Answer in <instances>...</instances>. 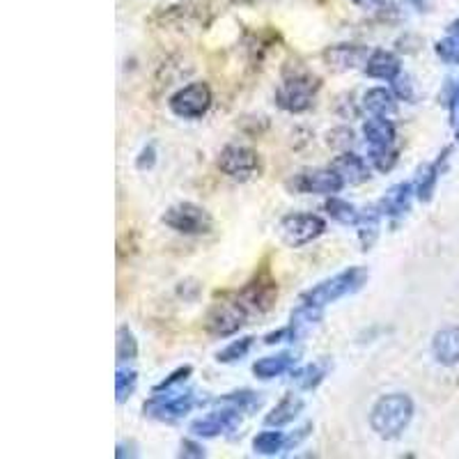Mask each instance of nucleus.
I'll use <instances>...</instances> for the list:
<instances>
[{
    "label": "nucleus",
    "instance_id": "17",
    "mask_svg": "<svg viewBox=\"0 0 459 459\" xmlns=\"http://www.w3.org/2000/svg\"><path fill=\"white\" fill-rule=\"evenodd\" d=\"M363 72H366L370 79L388 81V83H393V81H395L397 76L402 74V63L395 53L384 51V48H377V51H372L370 57H368V63H366V67H363Z\"/></svg>",
    "mask_w": 459,
    "mask_h": 459
},
{
    "label": "nucleus",
    "instance_id": "23",
    "mask_svg": "<svg viewBox=\"0 0 459 459\" xmlns=\"http://www.w3.org/2000/svg\"><path fill=\"white\" fill-rule=\"evenodd\" d=\"M363 108L377 117H388L397 110V97L395 92L386 88H370L363 94Z\"/></svg>",
    "mask_w": 459,
    "mask_h": 459
},
{
    "label": "nucleus",
    "instance_id": "40",
    "mask_svg": "<svg viewBox=\"0 0 459 459\" xmlns=\"http://www.w3.org/2000/svg\"><path fill=\"white\" fill-rule=\"evenodd\" d=\"M285 340L292 342V331H290V326H282V329L272 331V333L264 335V344H278V342H285Z\"/></svg>",
    "mask_w": 459,
    "mask_h": 459
},
{
    "label": "nucleus",
    "instance_id": "41",
    "mask_svg": "<svg viewBox=\"0 0 459 459\" xmlns=\"http://www.w3.org/2000/svg\"><path fill=\"white\" fill-rule=\"evenodd\" d=\"M115 457L126 459V457H138V446L134 441H120L115 448Z\"/></svg>",
    "mask_w": 459,
    "mask_h": 459
},
{
    "label": "nucleus",
    "instance_id": "14",
    "mask_svg": "<svg viewBox=\"0 0 459 459\" xmlns=\"http://www.w3.org/2000/svg\"><path fill=\"white\" fill-rule=\"evenodd\" d=\"M331 168L342 178L344 186H359V184L370 179V166H368L366 159L359 157L356 152H340L338 157L333 159V163H331Z\"/></svg>",
    "mask_w": 459,
    "mask_h": 459
},
{
    "label": "nucleus",
    "instance_id": "7",
    "mask_svg": "<svg viewBox=\"0 0 459 459\" xmlns=\"http://www.w3.org/2000/svg\"><path fill=\"white\" fill-rule=\"evenodd\" d=\"M290 194L299 195H335L344 188L342 178L333 168H310L301 170L285 182Z\"/></svg>",
    "mask_w": 459,
    "mask_h": 459
},
{
    "label": "nucleus",
    "instance_id": "10",
    "mask_svg": "<svg viewBox=\"0 0 459 459\" xmlns=\"http://www.w3.org/2000/svg\"><path fill=\"white\" fill-rule=\"evenodd\" d=\"M237 301L248 310V315H264L273 308L278 299V282L273 281L272 273L262 272L253 281L246 282L239 292H235Z\"/></svg>",
    "mask_w": 459,
    "mask_h": 459
},
{
    "label": "nucleus",
    "instance_id": "35",
    "mask_svg": "<svg viewBox=\"0 0 459 459\" xmlns=\"http://www.w3.org/2000/svg\"><path fill=\"white\" fill-rule=\"evenodd\" d=\"M351 143H354V131L351 129L340 126V129H333L329 134V145L335 147V150H350Z\"/></svg>",
    "mask_w": 459,
    "mask_h": 459
},
{
    "label": "nucleus",
    "instance_id": "15",
    "mask_svg": "<svg viewBox=\"0 0 459 459\" xmlns=\"http://www.w3.org/2000/svg\"><path fill=\"white\" fill-rule=\"evenodd\" d=\"M413 195H416V186L411 182H400L388 188L386 195L377 203V209L381 212V216L400 219V216H404L411 209Z\"/></svg>",
    "mask_w": 459,
    "mask_h": 459
},
{
    "label": "nucleus",
    "instance_id": "36",
    "mask_svg": "<svg viewBox=\"0 0 459 459\" xmlns=\"http://www.w3.org/2000/svg\"><path fill=\"white\" fill-rule=\"evenodd\" d=\"M179 457L203 459V457H207V450L203 448V444L194 441V438H184L182 444H179Z\"/></svg>",
    "mask_w": 459,
    "mask_h": 459
},
{
    "label": "nucleus",
    "instance_id": "5",
    "mask_svg": "<svg viewBox=\"0 0 459 459\" xmlns=\"http://www.w3.org/2000/svg\"><path fill=\"white\" fill-rule=\"evenodd\" d=\"M324 232H326V221L317 214H306V212L282 216L278 223V235H281L282 244H287L290 248H303V246L313 244Z\"/></svg>",
    "mask_w": 459,
    "mask_h": 459
},
{
    "label": "nucleus",
    "instance_id": "6",
    "mask_svg": "<svg viewBox=\"0 0 459 459\" xmlns=\"http://www.w3.org/2000/svg\"><path fill=\"white\" fill-rule=\"evenodd\" d=\"M212 101H214V94L212 88L204 81H194V83L184 85L178 92L172 94L168 100V108L172 110V115H178L182 120H200L212 108Z\"/></svg>",
    "mask_w": 459,
    "mask_h": 459
},
{
    "label": "nucleus",
    "instance_id": "18",
    "mask_svg": "<svg viewBox=\"0 0 459 459\" xmlns=\"http://www.w3.org/2000/svg\"><path fill=\"white\" fill-rule=\"evenodd\" d=\"M303 407H306V402H303L301 395L287 393V395L278 402L276 407L266 413L264 425L266 428H285V425L297 420V416L303 411Z\"/></svg>",
    "mask_w": 459,
    "mask_h": 459
},
{
    "label": "nucleus",
    "instance_id": "37",
    "mask_svg": "<svg viewBox=\"0 0 459 459\" xmlns=\"http://www.w3.org/2000/svg\"><path fill=\"white\" fill-rule=\"evenodd\" d=\"M154 163H157V147H154V143H150V145L143 147L141 154L136 157V168L138 170H152Z\"/></svg>",
    "mask_w": 459,
    "mask_h": 459
},
{
    "label": "nucleus",
    "instance_id": "11",
    "mask_svg": "<svg viewBox=\"0 0 459 459\" xmlns=\"http://www.w3.org/2000/svg\"><path fill=\"white\" fill-rule=\"evenodd\" d=\"M195 407H198V395L194 391H159L145 402V416L157 418V420H178L194 411Z\"/></svg>",
    "mask_w": 459,
    "mask_h": 459
},
{
    "label": "nucleus",
    "instance_id": "13",
    "mask_svg": "<svg viewBox=\"0 0 459 459\" xmlns=\"http://www.w3.org/2000/svg\"><path fill=\"white\" fill-rule=\"evenodd\" d=\"M322 57L333 72H354L359 67H366L370 51L363 44H333L324 48Z\"/></svg>",
    "mask_w": 459,
    "mask_h": 459
},
{
    "label": "nucleus",
    "instance_id": "32",
    "mask_svg": "<svg viewBox=\"0 0 459 459\" xmlns=\"http://www.w3.org/2000/svg\"><path fill=\"white\" fill-rule=\"evenodd\" d=\"M397 159H400V152L395 147H370V163L375 166V170L391 172Z\"/></svg>",
    "mask_w": 459,
    "mask_h": 459
},
{
    "label": "nucleus",
    "instance_id": "39",
    "mask_svg": "<svg viewBox=\"0 0 459 459\" xmlns=\"http://www.w3.org/2000/svg\"><path fill=\"white\" fill-rule=\"evenodd\" d=\"M393 90H395V97H400V100H404V101L413 100L411 83H409V79H402V74L397 76L395 81H393Z\"/></svg>",
    "mask_w": 459,
    "mask_h": 459
},
{
    "label": "nucleus",
    "instance_id": "26",
    "mask_svg": "<svg viewBox=\"0 0 459 459\" xmlns=\"http://www.w3.org/2000/svg\"><path fill=\"white\" fill-rule=\"evenodd\" d=\"M359 241L363 246V251H370L372 246H375L377 237H379V228H381V212L377 207L363 209V214H360L359 221Z\"/></svg>",
    "mask_w": 459,
    "mask_h": 459
},
{
    "label": "nucleus",
    "instance_id": "21",
    "mask_svg": "<svg viewBox=\"0 0 459 459\" xmlns=\"http://www.w3.org/2000/svg\"><path fill=\"white\" fill-rule=\"evenodd\" d=\"M294 366H297V359L292 354H282L276 356H264V359L255 360L253 363V375L262 381H269V379H276V377H282L285 372H292Z\"/></svg>",
    "mask_w": 459,
    "mask_h": 459
},
{
    "label": "nucleus",
    "instance_id": "3",
    "mask_svg": "<svg viewBox=\"0 0 459 459\" xmlns=\"http://www.w3.org/2000/svg\"><path fill=\"white\" fill-rule=\"evenodd\" d=\"M368 278H370V272L366 266H350V269H344V272L335 273V276L326 278V281L317 282L315 287L301 292L299 303H308L315 308H326L331 303L359 292L360 287L368 282Z\"/></svg>",
    "mask_w": 459,
    "mask_h": 459
},
{
    "label": "nucleus",
    "instance_id": "27",
    "mask_svg": "<svg viewBox=\"0 0 459 459\" xmlns=\"http://www.w3.org/2000/svg\"><path fill=\"white\" fill-rule=\"evenodd\" d=\"M324 209H326V214L333 221H338L340 225H354V228L359 225L360 214H363V209L354 207V204L347 203V200L342 198H335V195H329Z\"/></svg>",
    "mask_w": 459,
    "mask_h": 459
},
{
    "label": "nucleus",
    "instance_id": "22",
    "mask_svg": "<svg viewBox=\"0 0 459 459\" xmlns=\"http://www.w3.org/2000/svg\"><path fill=\"white\" fill-rule=\"evenodd\" d=\"M363 136L370 147H393L395 145L397 131L388 117H377L372 115L370 120L363 125Z\"/></svg>",
    "mask_w": 459,
    "mask_h": 459
},
{
    "label": "nucleus",
    "instance_id": "2",
    "mask_svg": "<svg viewBox=\"0 0 459 459\" xmlns=\"http://www.w3.org/2000/svg\"><path fill=\"white\" fill-rule=\"evenodd\" d=\"M322 90V79L310 69L287 67L282 81L276 88V104L285 113H306L315 104V97Z\"/></svg>",
    "mask_w": 459,
    "mask_h": 459
},
{
    "label": "nucleus",
    "instance_id": "1",
    "mask_svg": "<svg viewBox=\"0 0 459 459\" xmlns=\"http://www.w3.org/2000/svg\"><path fill=\"white\" fill-rule=\"evenodd\" d=\"M413 400L407 393H388V395H381L375 402V407L370 409V428L372 432L379 438H393L402 437V432L409 428V423L413 420Z\"/></svg>",
    "mask_w": 459,
    "mask_h": 459
},
{
    "label": "nucleus",
    "instance_id": "38",
    "mask_svg": "<svg viewBox=\"0 0 459 459\" xmlns=\"http://www.w3.org/2000/svg\"><path fill=\"white\" fill-rule=\"evenodd\" d=\"M178 294L184 301H195L200 297V282L198 281H182L178 285Z\"/></svg>",
    "mask_w": 459,
    "mask_h": 459
},
{
    "label": "nucleus",
    "instance_id": "44",
    "mask_svg": "<svg viewBox=\"0 0 459 459\" xmlns=\"http://www.w3.org/2000/svg\"><path fill=\"white\" fill-rule=\"evenodd\" d=\"M448 32H457V35H459V19H455V22L450 23V26H448Z\"/></svg>",
    "mask_w": 459,
    "mask_h": 459
},
{
    "label": "nucleus",
    "instance_id": "24",
    "mask_svg": "<svg viewBox=\"0 0 459 459\" xmlns=\"http://www.w3.org/2000/svg\"><path fill=\"white\" fill-rule=\"evenodd\" d=\"M262 395L255 391H248V388H244V391H232V393H225V395H221L219 400H216V404H223V407H235L239 409L241 413H255L262 409Z\"/></svg>",
    "mask_w": 459,
    "mask_h": 459
},
{
    "label": "nucleus",
    "instance_id": "30",
    "mask_svg": "<svg viewBox=\"0 0 459 459\" xmlns=\"http://www.w3.org/2000/svg\"><path fill=\"white\" fill-rule=\"evenodd\" d=\"M138 386V372L131 370V368H117L115 372V400L117 404H125Z\"/></svg>",
    "mask_w": 459,
    "mask_h": 459
},
{
    "label": "nucleus",
    "instance_id": "42",
    "mask_svg": "<svg viewBox=\"0 0 459 459\" xmlns=\"http://www.w3.org/2000/svg\"><path fill=\"white\" fill-rule=\"evenodd\" d=\"M310 429H313V425H303V428H299L297 429V434H292V437H287V446H285V450H292V448H297L299 444H301L303 438L308 437L310 434Z\"/></svg>",
    "mask_w": 459,
    "mask_h": 459
},
{
    "label": "nucleus",
    "instance_id": "4",
    "mask_svg": "<svg viewBox=\"0 0 459 459\" xmlns=\"http://www.w3.org/2000/svg\"><path fill=\"white\" fill-rule=\"evenodd\" d=\"M161 223L166 228L175 230L178 235L186 237H200L209 235L214 228V219L207 209L200 207L195 203H178L166 209V214L161 216Z\"/></svg>",
    "mask_w": 459,
    "mask_h": 459
},
{
    "label": "nucleus",
    "instance_id": "8",
    "mask_svg": "<svg viewBox=\"0 0 459 459\" xmlns=\"http://www.w3.org/2000/svg\"><path fill=\"white\" fill-rule=\"evenodd\" d=\"M248 317H251L248 310L235 297L225 299V301L214 303L209 308L207 317H204V329L216 338H230V335L239 333L244 329L248 324Z\"/></svg>",
    "mask_w": 459,
    "mask_h": 459
},
{
    "label": "nucleus",
    "instance_id": "12",
    "mask_svg": "<svg viewBox=\"0 0 459 459\" xmlns=\"http://www.w3.org/2000/svg\"><path fill=\"white\" fill-rule=\"evenodd\" d=\"M241 411L235 407H225L221 411H212L191 423V434L198 438H216L221 434H230L239 429Z\"/></svg>",
    "mask_w": 459,
    "mask_h": 459
},
{
    "label": "nucleus",
    "instance_id": "33",
    "mask_svg": "<svg viewBox=\"0 0 459 459\" xmlns=\"http://www.w3.org/2000/svg\"><path fill=\"white\" fill-rule=\"evenodd\" d=\"M437 56L444 60L446 65H459V35L457 32H450L446 39H438L437 47H434Z\"/></svg>",
    "mask_w": 459,
    "mask_h": 459
},
{
    "label": "nucleus",
    "instance_id": "25",
    "mask_svg": "<svg viewBox=\"0 0 459 459\" xmlns=\"http://www.w3.org/2000/svg\"><path fill=\"white\" fill-rule=\"evenodd\" d=\"M326 375H329V366L324 360H317V363H308V366L292 370V381L301 391H315L326 379Z\"/></svg>",
    "mask_w": 459,
    "mask_h": 459
},
{
    "label": "nucleus",
    "instance_id": "43",
    "mask_svg": "<svg viewBox=\"0 0 459 459\" xmlns=\"http://www.w3.org/2000/svg\"><path fill=\"white\" fill-rule=\"evenodd\" d=\"M356 7H360V10H375V7H381L386 0H351Z\"/></svg>",
    "mask_w": 459,
    "mask_h": 459
},
{
    "label": "nucleus",
    "instance_id": "34",
    "mask_svg": "<svg viewBox=\"0 0 459 459\" xmlns=\"http://www.w3.org/2000/svg\"><path fill=\"white\" fill-rule=\"evenodd\" d=\"M191 375H194V368H191V366L178 368V370H172L170 375L166 377V379L159 381L157 386H154V393H159V391H172V388L178 386V384H184V381H186Z\"/></svg>",
    "mask_w": 459,
    "mask_h": 459
},
{
    "label": "nucleus",
    "instance_id": "29",
    "mask_svg": "<svg viewBox=\"0 0 459 459\" xmlns=\"http://www.w3.org/2000/svg\"><path fill=\"white\" fill-rule=\"evenodd\" d=\"M115 338H117L115 340V356H117V363H120V366L138 359V340L129 326H120Z\"/></svg>",
    "mask_w": 459,
    "mask_h": 459
},
{
    "label": "nucleus",
    "instance_id": "20",
    "mask_svg": "<svg viewBox=\"0 0 459 459\" xmlns=\"http://www.w3.org/2000/svg\"><path fill=\"white\" fill-rule=\"evenodd\" d=\"M322 310L324 308H315V306H308V303H299L297 308L292 310V315H290V324H287L290 331H292V342L306 338L322 322Z\"/></svg>",
    "mask_w": 459,
    "mask_h": 459
},
{
    "label": "nucleus",
    "instance_id": "16",
    "mask_svg": "<svg viewBox=\"0 0 459 459\" xmlns=\"http://www.w3.org/2000/svg\"><path fill=\"white\" fill-rule=\"evenodd\" d=\"M432 356L438 366H459V326H446L434 333Z\"/></svg>",
    "mask_w": 459,
    "mask_h": 459
},
{
    "label": "nucleus",
    "instance_id": "31",
    "mask_svg": "<svg viewBox=\"0 0 459 459\" xmlns=\"http://www.w3.org/2000/svg\"><path fill=\"white\" fill-rule=\"evenodd\" d=\"M253 344H255V338H253V335H244V338L239 340H232L225 350H221L219 354H216V360H219V363H237V360L248 356V351L253 350Z\"/></svg>",
    "mask_w": 459,
    "mask_h": 459
},
{
    "label": "nucleus",
    "instance_id": "19",
    "mask_svg": "<svg viewBox=\"0 0 459 459\" xmlns=\"http://www.w3.org/2000/svg\"><path fill=\"white\" fill-rule=\"evenodd\" d=\"M448 154H450V147L448 150H444V154H438L437 161H432L429 166H425L423 170H420V175H418L416 182H413V186H416V198L420 200V203H429V200H432L434 191H437L438 179H441L444 163L448 161Z\"/></svg>",
    "mask_w": 459,
    "mask_h": 459
},
{
    "label": "nucleus",
    "instance_id": "9",
    "mask_svg": "<svg viewBox=\"0 0 459 459\" xmlns=\"http://www.w3.org/2000/svg\"><path fill=\"white\" fill-rule=\"evenodd\" d=\"M219 168L235 182H248L260 172V154L253 147L230 143L219 152Z\"/></svg>",
    "mask_w": 459,
    "mask_h": 459
},
{
    "label": "nucleus",
    "instance_id": "28",
    "mask_svg": "<svg viewBox=\"0 0 459 459\" xmlns=\"http://www.w3.org/2000/svg\"><path fill=\"white\" fill-rule=\"evenodd\" d=\"M285 446H287V437L282 432H278V428L264 429V432H260L255 438H253V450H255L257 455H264V457H273V455L282 453Z\"/></svg>",
    "mask_w": 459,
    "mask_h": 459
}]
</instances>
